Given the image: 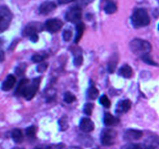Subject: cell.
<instances>
[{
	"label": "cell",
	"instance_id": "cell-19",
	"mask_svg": "<svg viewBox=\"0 0 159 149\" xmlns=\"http://www.w3.org/2000/svg\"><path fill=\"white\" fill-rule=\"evenodd\" d=\"M49 54L47 52H40L37 53V54H34L32 56V58L31 60L34 62V63H42V61L45 60L46 58H48Z\"/></svg>",
	"mask_w": 159,
	"mask_h": 149
},
{
	"label": "cell",
	"instance_id": "cell-18",
	"mask_svg": "<svg viewBox=\"0 0 159 149\" xmlns=\"http://www.w3.org/2000/svg\"><path fill=\"white\" fill-rule=\"evenodd\" d=\"M11 137H12V139L13 140L14 142L17 143V144H20L23 141V132L20 129L16 128L12 130V133H11Z\"/></svg>",
	"mask_w": 159,
	"mask_h": 149
},
{
	"label": "cell",
	"instance_id": "cell-12",
	"mask_svg": "<svg viewBox=\"0 0 159 149\" xmlns=\"http://www.w3.org/2000/svg\"><path fill=\"white\" fill-rule=\"evenodd\" d=\"M71 51L74 54V64L76 66H80L83 62V56H82V49L79 47L72 46L70 47Z\"/></svg>",
	"mask_w": 159,
	"mask_h": 149
},
{
	"label": "cell",
	"instance_id": "cell-17",
	"mask_svg": "<svg viewBox=\"0 0 159 149\" xmlns=\"http://www.w3.org/2000/svg\"><path fill=\"white\" fill-rule=\"evenodd\" d=\"M119 74L126 79H129L133 74V70L128 65H124L119 69Z\"/></svg>",
	"mask_w": 159,
	"mask_h": 149
},
{
	"label": "cell",
	"instance_id": "cell-5",
	"mask_svg": "<svg viewBox=\"0 0 159 149\" xmlns=\"http://www.w3.org/2000/svg\"><path fill=\"white\" fill-rule=\"evenodd\" d=\"M43 29V26L42 23L39 22H31L25 26L22 32V35L25 37H29L30 39L33 36L37 35L38 32H41Z\"/></svg>",
	"mask_w": 159,
	"mask_h": 149
},
{
	"label": "cell",
	"instance_id": "cell-30",
	"mask_svg": "<svg viewBox=\"0 0 159 149\" xmlns=\"http://www.w3.org/2000/svg\"><path fill=\"white\" fill-rule=\"evenodd\" d=\"M48 67V64L47 62H42L38 65V66L37 67V71L39 73H43L44 72L47 70Z\"/></svg>",
	"mask_w": 159,
	"mask_h": 149
},
{
	"label": "cell",
	"instance_id": "cell-29",
	"mask_svg": "<svg viewBox=\"0 0 159 149\" xmlns=\"http://www.w3.org/2000/svg\"><path fill=\"white\" fill-rule=\"evenodd\" d=\"M72 37V30L70 28L65 29L63 32V39L65 41L68 42Z\"/></svg>",
	"mask_w": 159,
	"mask_h": 149
},
{
	"label": "cell",
	"instance_id": "cell-16",
	"mask_svg": "<svg viewBox=\"0 0 159 149\" xmlns=\"http://www.w3.org/2000/svg\"><path fill=\"white\" fill-rule=\"evenodd\" d=\"M85 29V26L82 22H79V23H78L77 24H76V35L75 37V43H79V40H80L81 38L82 37Z\"/></svg>",
	"mask_w": 159,
	"mask_h": 149
},
{
	"label": "cell",
	"instance_id": "cell-34",
	"mask_svg": "<svg viewBox=\"0 0 159 149\" xmlns=\"http://www.w3.org/2000/svg\"><path fill=\"white\" fill-rule=\"evenodd\" d=\"M35 149H52L51 146L44 145V146H40V147H37Z\"/></svg>",
	"mask_w": 159,
	"mask_h": 149
},
{
	"label": "cell",
	"instance_id": "cell-22",
	"mask_svg": "<svg viewBox=\"0 0 159 149\" xmlns=\"http://www.w3.org/2000/svg\"><path fill=\"white\" fill-rule=\"evenodd\" d=\"M58 124L61 131H65L68 128V121L67 116H65V115L62 116L61 119L59 120Z\"/></svg>",
	"mask_w": 159,
	"mask_h": 149
},
{
	"label": "cell",
	"instance_id": "cell-33",
	"mask_svg": "<svg viewBox=\"0 0 159 149\" xmlns=\"http://www.w3.org/2000/svg\"><path fill=\"white\" fill-rule=\"evenodd\" d=\"M4 58H5L4 52H3L2 50H1V51H0V62H2L3 61H4Z\"/></svg>",
	"mask_w": 159,
	"mask_h": 149
},
{
	"label": "cell",
	"instance_id": "cell-2",
	"mask_svg": "<svg viewBox=\"0 0 159 149\" xmlns=\"http://www.w3.org/2000/svg\"><path fill=\"white\" fill-rule=\"evenodd\" d=\"M130 51L135 54V55L141 56L143 57L144 56L148 55L152 51V45L147 40H142V39L136 38L131 40L130 43Z\"/></svg>",
	"mask_w": 159,
	"mask_h": 149
},
{
	"label": "cell",
	"instance_id": "cell-9",
	"mask_svg": "<svg viewBox=\"0 0 159 149\" xmlns=\"http://www.w3.org/2000/svg\"><path fill=\"white\" fill-rule=\"evenodd\" d=\"M57 5L54 2H44L41 3L39 7V13L41 15H48L51 12L56 9Z\"/></svg>",
	"mask_w": 159,
	"mask_h": 149
},
{
	"label": "cell",
	"instance_id": "cell-11",
	"mask_svg": "<svg viewBox=\"0 0 159 149\" xmlns=\"http://www.w3.org/2000/svg\"><path fill=\"white\" fill-rule=\"evenodd\" d=\"M79 127H80L81 130H82L83 132L89 133V132H91L94 130L95 125L94 123L89 118L83 117L81 120L80 124H79Z\"/></svg>",
	"mask_w": 159,
	"mask_h": 149
},
{
	"label": "cell",
	"instance_id": "cell-1",
	"mask_svg": "<svg viewBox=\"0 0 159 149\" xmlns=\"http://www.w3.org/2000/svg\"><path fill=\"white\" fill-rule=\"evenodd\" d=\"M40 80V77L35 78L31 82H30L28 79H21L16 90V94L17 96H22L26 100H31L38 91Z\"/></svg>",
	"mask_w": 159,
	"mask_h": 149
},
{
	"label": "cell",
	"instance_id": "cell-26",
	"mask_svg": "<svg viewBox=\"0 0 159 149\" xmlns=\"http://www.w3.org/2000/svg\"><path fill=\"white\" fill-rule=\"evenodd\" d=\"M99 102H100L104 107H106V108H110V106H111L110 100L106 95H102V96H101L100 99H99Z\"/></svg>",
	"mask_w": 159,
	"mask_h": 149
},
{
	"label": "cell",
	"instance_id": "cell-13",
	"mask_svg": "<svg viewBox=\"0 0 159 149\" xmlns=\"http://www.w3.org/2000/svg\"><path fill=\"white\" fill-rule=\"evenodd\" d=\"M143 135V132L139 130L135 129H130L127 130L124 133V139L127 141H137L141 138Z\"/></svg>",
	"mask_w": 159,
	"mask_h": 149
},
{
	"label": "cell",
	"instance_id": "cell-21",
	"mask_svg": "<svg viewBox=\"0 0 159 149\" xmlns=\"http://www.w3.org/2000/svg\"><path fill=\"white\" fill-rule=\"evenodd\" d=\"M99 92L95 86H90L87 91V97L90 100H94L99 96Z\"/></svg>",
	"mask_w": 159,
	"mask_h": 149
},
{
	"label": "cell",
	"instance_id": "cell-7",
	"mask_svg": "<svg viewBox=\"0 0 159 149\" xmlns=\"http://www.w3.org/2000/svg\"><path fill=\"white\" fill-rule=\"evenodd\" d=\"M82 9L80 6H73L67 10L65 14V19L67 21L71 23H79V20L82 18Z\"/></svg>",
	"mask_w": 159,
	"mask_h": 149
},
{
	"label": "cell",
	"instance_id": "cell-37",
	"mask_svg": "<svg viewBox=\"0 0 159 149\" xmlns=\"http://www.w3.org/2000/svg\"><path fill=\"white\" fill-rule=\"evenodd\" d=\"M93 149H100V148H99V147H96V148H93Z\"/></svg>",
	"mask_w": 159,
	"mask_h": 149
},
{
	"label": "cell",
	"instance_id": "cell-14",
	"mask_svg": "<svg viewBox=\"0 0 159 149\" xmlns=\"http://www.w3.org/2000/svg\"><path fill=\"white\" fill-rule=\"evenodd\" d=\"M16 77L13 74H9L2 84V89L5 92H8L13 88L16 83Z\"/></svg>",
	"mask_w": 159,
	"mask_h": 149
},
{
	"label": "cell",
	"instance_id": "cell-8",
	"mask_svg": "<svg viewBox=\"0 0 159 149\" xmlns=\"http://www.w3.org/2000/svg\"><path fill=\"white\" fill-rule=\"evenodd\" d=\"M44 26L48 32L54 34V33H57V31L61 29L62 26H63V22L59 19H50V20H47Z\"/></svg>",
	"mask_w": 159,
	"mask_h": 149
},
{
	"label": "cell",
	"instance_id": "cell-4",
	"mask_svg": "<svg viewBox=\"0 0 159 149\" xmlns=\"http://www.w3.org/2000/svg\"><path fill=\"white\" fill-rule=\"evenodd\" d=\"M12 19V14L10 9L6 6L0 7V32L2 33L8 29Z\"/></svg>",
	"mask_w": 159,
	"mask_h": 149
},
{
	"label": "cell",
	"instance_id": "cell-27",
	"mask_svg": "<svg viewBox=\"0 0 159 149\" xmlns=\"http://www.w3.org/2000/svg\"><path fill=\"white\" fill-rule=\"evenodd\" d=\"M26 64L21 63L20 65H19L18 66L16 67V68L15 70V73L19 76L23 75V73H24L25 71H26Z\"/></svg>",
	"mask_w": 159,
	"mask_h": 149
},
{
	"label": "cell",
	"instance_id": "cell-28",
	"mask_svg": "<svg viewBox=\"0 0 159 149\" xmlns=\"http://www.w3.org/2000/svg\"><path fill=\"white\" fill-rule=\"evenodd\" d=\"M93 109H94V104L89 102V103H86L85 105V106H84V109H83V111L84 113H85V114H86L87 116H91Z\"/></svg>",
	"mask_w": 159,
	"mask_h": 149
},
{
	"label": "cell",
	"instance_id": "cell-10",
	"mask_svg": "<svg viewBox=\"0 0 159 149\" xmlns=\"http://www.w3.org/2000/svg\"><path fill=\"white\" fill-rule=\"evenodd\" d=\"M131 107V102L129 99H123L120 101L116 105V113L117 115H122L127 113Z\"/></svg>",
	"mask_w": 159,
	"mask_h": 149
},
{
	"label": "cell",
	"instance_id": "cell-20",
	"mask_svg": "<svg viewBox=\"0 0 159 149\" xmlns=\"http://www.w3.org/2000/svg\"><path fill=\"white\" fill-rule=\"evenodd\" d=\"M104 10H105L106 13L107 14L115 13L116 12V10H117V5L114 2H108L105 5Z\"/></svg>",
	"mask_w": 159,
	"mask_h": 149
},
{
	"label": "cell",
	"instance_id": "cell-35",
	"mask_svg": "<svg viewBox=\"0 0 159 149\" xmlns=\"http://www.w3.org/2000/svg\"><path fill=\"white\" fill-rule=\"evenodd\" d=\"M142 149H155V147H152V146H145V147H143Z\"/></svg>",
	"mask_w": 159,
	"mask_h": 149
},
{
	"label": "cell",
	"instance_id": "cell-36",
	"mask_svg": "<svg viewBox=\"0 0 159 149\" xmlns=\"http://www.w3.org/2000/svg\"><path fill=\"white\" fill-rule=\"evenodd\" d=\"M12 149H24V148H23V147H13V148H12Z\"/></svg>",
	"mask_w": 159,
	"mask_h": 149
},
{
	"label": "cell",
	"instance_id": "cell-32",
	"mask_svg": "<svg viewBox=\"0 0 159 149\" xmlns=\"http://www.w3.org/2000/svg\"><path fill=\"white\" fill-rule=\"evenodd\" d=\"M143 147L140 144H128L124 147V149H142Z\"/></svg>",
	"mask_w": 159,
	"mask_h": 149
},
{
	"label": "cell",
	"instance_id": "cell-15",
	"mask_svg": "<svg viewBox=\"0 0 159 149\" xmlns=\"http://www.w3.org/2000/svg\"><path fill=\"white\" fill-rule=\"evenodd\" d=\"M103 122L106 126L108 127H113V126H116L120 124V119L118 117L113 116L109 113H106L104 114Z\"/></svg>",
	"mask_w": 159,
	"mask_h": 149
},
{
	"label": "cell",
	"instance_id": "cell-38",
	"mask_svg": "<svg viewBox=\"0 0 159 149\" xmlns=\"http://www.w3.org/2000/svg\"><path fill=\"white\" fill-rule=\"evenodd\" d=\"M158 29H159V26H158Z\"/></svg>",
	"mask_w": 159,
	"mask_h": 149
},
{
	"label": "cell",
	"instance_id": "cell-31",
	"mask_svg": "<svg viewBox=\"0 0 159 149\" xmlns=\"http://www.w3.org/2000/svg\"><path fill=\"white\" fill-rule=\"evenodd\" d=\"M142 60L144 61L145 62V63L148 64V65H154V66H158V64H157L155 61H154L152 60V58H151V57L148 55H148L144 56V57H142Z\"/></svg>",
	"mask_w": 159,
	"mask_h": 149
},
{
	"label": "cell",
	"instance_id": "cell-6",
	"mask_svg": "<svg viewBox=\"0 0 159 149\" xmlns=\"http://www.w3.org/2000/svg\"><path fill=\"white\" fill-rule=\"evenodd\" d=\"M116 138V130L110 128H106L101 133L100 141L103 146H111L114 144Z\"/></svg>",
	"mask_w": 159,
	"mask_h": 149
},
{
	"label": "cell",
	"instance_id": "cell-3",
	"mask_svg": "<svg viewBox=\"0 0 159 149\" xmlns=\"http://www.w3.org/2000/svg\"><path fill=\"white\" fill-rule=\"evenodd\" d=\"M151 20L147 10L143 8L136 9L131 16L132 25L135 28H141L147 26L150 23Z\"/></svg>",
	"mask_w": 159,
	"mask_h": 149
},
{
	"label": "cell",
	"instance_id": "cell-24",
	"mask_svg": "<svg viewBox=\"0 0 159 149\" xmlns=\"http://www.w3.org/2000/svg\"><path fill=\"white\" fill-rule=\"evenodd\" d=\"M116 65H117V57L116 56L112 57V60L109 62L108 64V71L109 72L113 73L116 68Z\"/></svg>",
	"mask_w": 159,
	"mask_h": 149
},
{
	"label": "cell",
	"instance_id": "cell-25",
	"mask_svg": "<svg viewBox=\"0 0 159 149\" xmlns=\"http://www.w3.org/2000/svg\"><path fill=\"white\" fill-rule=\"evenodd\" d=\"M76 100V96L73 95L71 92H66L64 95V101L67 103H72Z\"/></svg>",
	"mask_w": 159,
	"mask_h": 149
},
{
	"label": "cell",
	"instance_id": "cell-23",
	"mask_svg": "<svg viewBox=\"0 0 159 149\" xmlns=\"http://www.w3.org/2000/svg\"><path fill=\"white\" fill-rule=\"evenodd\" d=\"M37 128L35 127V126H31V127H27L25 130V133H26V135L28 137V138H34L36 137V133H37Z\"/></svg>",
	"mask_w": 159,
	"mask_h": 149
}]
</instances>
